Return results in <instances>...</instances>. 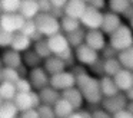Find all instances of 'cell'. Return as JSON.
<instances>
[{"label":"cell","instance_id":"55","mask_svg":"<svg viewBox=\"0 0 133 118\" xmlns=\"http://www.w3.org/2000/svg\"><path fill=\"white\" fill-rule=\"evenodd\" d=\"M83 2H86V3H89V2H90V0H83Z\"/></svg>","mask_w":133,"mask_h":118},{"label":"cell","instance_id":"35","mask_svg":"<svg viewBox=\"0 0 133 118\" xmlns=\"http://www.w3.org/2000/svg\"><path fill=\"white\" fill-rule=\"evenodd\" d=\"M3 13H16L20 9L22 0H0Z\"/></svg>","mask_w":133,"mask_h":118},{"label":"cell","instance_id":"16","mask_svg":"<svg viewBox=\"0 0 133 118\" xmlns=\"http://www.w3.org/2000/svg\"><path fill=\"white\" fill-rule=\"evenodd\" d=\"M113 78H115V82L120 92H126L133 85V71H130V69L122 68Z\"/></svg>","mask_w":133,"mask_h":118},{"label":"cell","instance_id":"7","mask_svg":"<svg viewBox=\"0 0 133 118\" xmlns=\"http://www.w3.org/2000/svg\"><path fill=\"white\" fill-rule=\"evenodd\" d=\"M13 101L17 105L19 111H26L29 108H37L42 104L39 92L33 91V89L30 92H17L16 97L13 98Z\"/></svg>","mask_w":133,"mask_h":118},{"label":"cell","instance_id":"14","mask_svg":"<svg viewBox=\"0 0 133 118\" xmlns=\"http://www.w3.org/2000/svg\"><path fill=\"white\" fill-rule=\"evenodd\" d=\"M120 25H122L120 14L115 13V12H110V10L106 12V13H103V23H102L100 29H102V32H103L104 35L109 36V35L113 33Z\"/></svg>","mask_w":133,"mask_h":118},{"label":"cell","instance_id":"11","mask_svg":"<svg viewBox=\"0 0 133 118\" xmlns=\"http://www.w3.org/2000/svg\"><path fill=\"white\" fill-rule=\"evenodd\" d=\"M24 20L26 19L19 12H16V13H2L0 14V25L3 26L6 30L12 32V33L20 32Z\"/></svg>","mask_w":133,"mask_h":118},{"label":"cell","instance_id":"17","mask_svg":"<svg viewBox=\"0 0 133 118\" xmlns=\"http://www.w3.org/2000/svg\"><path fill=\"white\" fill-rule=\"evenodd\" d=\"M66 66H67V62L63 60L62 58H59L57 55H50L49 58L44 59V63H43V68L49 72V75L59 74V72L64 71Z\"/></svg>","mask_w":133,"mask_h":118},{"label":"cell","instance_id":"43","mask_svg":"<svg viewBox=\"0 0 133 118\" xmlns=\"http://www.w3.org/2000/svg\"><path fill=\"white\" fill-rule=\"evenodd\" d=\"M90 71H92L96 76H102V75H103V59H99L95 65L90 66Z\"/></svg>","mask_w":133,"mask_h":118},{"label":"cell","instance_id":"12","mask_svg":"<svg viewBox=\"0 0 133 118\" xmlns=\"http://www.w3.org/2000/svg\"><path fill=\"white\" fill-rule=\"evenodd\" d=\"M27 78L30 79L32 82V86L39 91V89L44 88V86L49 85V81H50V75L43 66H36V68H32L27 74Z\"/></svg>","mask_w":133,"mask_h":118},{"label":"cell","instance_id":"9","mask_svg":"<svg viewBox=\"0 0 133 118\" xmlns=\"http://www.w3.org/2000/svg\"><path fill=\"white\" fill-rule=\"evenodd\" d=\"M126 105H127V98L124 95V92H117L116 95H112V97H103V99L100 102V106L106 109L110 115L126 108Z\"/></svg>","mask_w":133,"mask_h":118},{"label":"cell","instance_id":"23","mask_svg":"<svg viewBox=\"0 0 133 118\" xmlns=\"http://www.w3.org/2000/svg\"><path fill=\"white\" fill-rule=\"evenodd\" d=\"M32 42L33 40L30 39L29 36L23 35L22 32H16V33L13 35V40H12L10 48L16 49V50H19V52H24V50H27V49H30Z\"/></svg>","mask_w":133,"mask_h":118},{"label":"cell","instance_id":"53","mask_svg":"<svg viewBox=\"0 0 133 118\" xmlns=\"http://www.w3.org/2000/svg\"><path fill=\"white\" fill-rule=\"evenodd\" d=\"M2 102H3V98L0 97V105H2Z\"/></svg>","mask_w":133,"mask_h":118},{"label":"cell","instance_id":"20","mask_svg":"<svg viewBox=\"0 0 133 118\" xmlns=\"http://www.w3.org/2000/svg\"><path fill=\"white\" fill-rule=\"evenodd\" d=\"M53 108H55V117H57V118H70L73 111H75L73 105L63 97H60L56 101Z\"/></svg>","mask_w":133,"mask_h":118},{"label":"cell","instance_id":"48","mask_svg":"<svg viewBox=\"0 0 133 118\" xmlns=\"http://www.w3.org/2000/svg\"><path fill=\"white\" fill-rule=\"evenodd\" d=\"M124 95H126V98H127V101H133V85L130 86L129 89H127L126 92H124Z\"/></svg>","mask_w":133,"mask_h":118},{"label":"cell","instance_id":"50","mask_svg":"<svg viewBox=\"0 0 133 118\" xmlns=\"http://www.w3.org/2000/svg\"><path fill=\"white\" fill-rule=\"evenodd\" d=\"M129 26H130V27H132V30H133V16L130 17V19H129Z\"/></svg>","mask_w":133,"mask_h":118},{"label":"cell","instance_id":"45","mask_svg":"<svg viewBox=\"0 0 133 118\" xmlns=\"http://www.w3.org/2000/svg\"><path fill=\"white\" fill-rule=\"evenodd\" d=\"M87 4L95 9H99V10H103L104 7H107V0H90Z\"/></svg>","mask_w":133,"mask_h":118},{"label":"cell","instance_id":"21","mask_svg":"<svg viewBox=\"0 0 133 118\" xmlns=\"http://www.w3.org/2000/svg\"><path fill=\"white\" fill-rule=\"evenodd\" d=\"M99 81H100V89L103 97H112V95H116L117 92H120L115 82V78L110 76V75L103 74L102 76H99Z\"/></svg>","mask_w":133,"mask_h":118},{"label":"cell","instance_id":"19","mask_svg":"<svg viewBox=\"0 0 133 118\" xmlns=\"http://www.w3.org/2000/svg\"><path fill=\"white\" fill-rule=\"evenodd\" d=\"M19 13H20L24 19H35V17L40 13L39 2L37 0H22Z\"/></svg>","mask_w":133,"mask_h":118},{"label":"cell","instance_id":"28","mask_svg":"<svg viewBox=\"0 0 133 118\" xmlns=\"http://www.w3.org/2000/svg\"><path fill=\"white\" fill-rule=\"evenodd\" d=\"M42 62H43V59L36 53L35 49H27V50H24V53H23L24 66L32 69V68H36V66H40Z\"/></svg>","mask_w":133,"mask_h":118},{"label":"cell","instance_id":"1","mask_svg":"<svg viewBox=\"0 0 133 118\" xmlns=\"http://www.w3.org/2000/svg\"><path fill=\"white\" fill-rule=\"evenodd\" d=\"M76 86L83 94L84 102L93 106L100 105L102 99H103V94L100 89V81H99V78H96V75L89 74L86 69L76 72Z\"/></svg>","mask_w":133,"mask_h":118},{"label":"cell","instance_id":"10","mask_svg":"<svg viewBox=\"0 0 133 118\" xmlns=\"http://www.w3.org/2000/svg\"><path fill=\"white\" fill-rule=\"evenodd\" d=\"M84 43L100 53L103 50V48L107 45V39H106V35L102 32V29H86Z\"/></svg>","mask_w":133,"mask_h":118},{"label":"cell","instance_id":"29","mask_svg":"<svg viewBox=\"0 0 133 118\" xmlns=\"http://www.w3.org/2000/svg\"><path fill=\"white\" fill-rule=\"evenodd\" d=\"M17 94L16 89V83L9 82V81H2L0 82V97L3 98V101L7 99H13Z\"/></svg>","mask_w":133,"mask_h":118},{"label":"cell","instance_id":"41","mask_svg":"<svg viewBox=\"0 0 133 118\" xmlns=\"http://www.w3.org/2000/svg\"><path fill=\"white\" fill-rule=\"evenodd\" d=\"M92 117V112L89 109H83V108H77L73 111L72 118H90Z\"/></svg>","mask_w":133,"mask_h":118},{"label":"cell","instance_id":"8","mask_svg":"<svg viewBox=\"0 0 133 118\" xmlns=\"http://www.w3.org/2000/svg\"><path fill=\"white\" fill-rule=\"evenodd\" d=\"M80 23L84 29H100L103 23V12L87 4L86 12L80 17Z\"/></svg>","mask_w":133,"mask_h":118},{"label":"cell","instance_id":"39","mask_svg":"<svg viewBox=\"0 0 133 118\" xmlns=\"http://www.w3.org/2000/svg\"><path fill=\"white\" fill-rule=\"evenodd\" d=\"M100 55L103 56V59H107V58H115V56H117V50H116L115 48H112V46L107 43V45L103 48V50H102Z\"/></svg>","mask_w":133,"mask_h":118},{"label":"cell","instance_id":"36","mask_svg":"<svg viewBox=\"0 0 133 118\" xmlns=\"http://www.w3.org/2000/svg\"><path fill=\"white\" fill-rule=\"evenodd\" d=\"M13 35H15V33L6 30L3 26L0 25V48H9V46L12 45Z\"/></svg>","mask_w":133,"mask_h":118},{"label":"cell","instance_id":"25","mask_svg":"<svg viewBox=\"0 0 133 118\" xmlns=\"http://www.w3.org/2000/svg\"><path fill=\"white\" fill-rule=\"evenodd\" d=\"M60 27H62V32L64 35L70 33V32H75L77 29L82 27V23H80V19H75V17H70V16H63L60 17Z\"/></svg>","mask_w":133,"mask_h":118},{"label":"cell","instance_id":"34","mask_svg":"<svg viewBox=\"0 0 133 118\" xmlns=\"http://www.w3.org/2000/svg\"><path fill=\"white\" fill-rule=\"evenodd\" d=\"M2 76H3V81H9V82L16 83L22 75L19 72V69L10 68V66H3L2 68Z\"/></svg>","mask_w":133,"mask_h":118},{"label":"cell","instance_id":"49","mask_svg":"<svg viewBox=\"0 0 133 118\" xmlns=\"http://www.w3.org/2000/svg\"><path fill=\"white\" fill-rule=\"evenodd\" d=\"M126 109L132 114V117H133V101H127V105H126Z\"/></svg>","mask_w":133,"mask_h":118},{"label":"cell","instance_id":"51","mask_svg":"<svg viewBox=\"0 0 133 118\" xmlns=\"http://www.w3.org/2000/svg\"><path fill=\"white\" fill-rule=\"evenodd\" d=\"M3 81V76H2V68H0V82Z\"/></svg>","mask_w":133,"mask_h":118},{"label":"cell","instance_id":"27","mask_svg":"<svg viewBox=\"0 0 133 118\" xmlns=\"http://www.w3.org/2000/svg\"><path fill=\"white\" fill-rule=\"evenodd\" d=\"M123 68L120 63V60L117 59V56L115 58H107L103 59V74L104 75H110V76H115L120 69Z\"/></svg>","mask_w":133,"mask_h":118},{"label":"cell","instance_id":"40","mask_svg":"<svg viewBox=\"0 0 133 118\" xmlns=\"http://www.w3.org/2000/svg\"><path fill=\"white\" fill-rule=\"evenodd\" d=\"M39 2V7H40V12L43 13H52L53 10V4L50 0H37Z\"/></svg>","mask_w":133,"mask_h":118},{"label":"cell","instance_id":"38","mask_svg":"<svg viewBox=\"0 0 133 118\" xmlns=\"http://www.w3.org/2000/svg\"><path fill=\"white\" fill-rule=\"evenodd\" d=\"M16 89H17V92H30L33 89V86H32V82H30L29 78L20 76L19 81L16 82Z\"/></svg>","mask_w":133,"mask_h":118},{"label":"cell","instance_id":"42","mask_svg":"<svg viewBox=\"0 0 133 118\" xmlns=\"http://www.w3.org/2000/svg\"><path fill=\"white\" fill-rule=\"evenodd\" d=\"M19 115H20L22 118H40L37 108H29V109H26V111H22Z\"/></svg>","mask_w":133,"mask_h":118},{"label":"cell","instance_id":"30","mask_svg":"<svg viewBox=\"0 0 133 118\" xmlns=\"http://www.w3.org/2000/svg\"><path fill=\"white\" fill-rule=\"evenodd\" d=\"M117 59L120 60V63H122L123 68L133 71V46L117 52Z\"/></svg>","mask_w":133,"mask_h":118},{"label":"cell","instance_id":"6","mask_svg":"<svg viewBox=\"0 0 133 118\" xmlns=\"http://www.w3.org/2000/svg\"><path fill=\"white\" fill-rule=\"evenodd\" d=\"M49 85H52L55 89L60 92L67 88H72L76 85V74L73 71H66V69L59 74H53L50 75Z\"/></svg>","mask_w":133,"mask_h":118},{"label":"cell","instance_id":"56","mask_svg":"<svg viewBox=\"0 0 133 118\" xmlns=\"http://www.w3.org/2000/svg\"><path fill=\"white\" fill-rule=\"evenodd\" d=\"M130 2H132V4H133V0H130Z\"/></svg>","mask_w":133,"mask_h":118},{"label":"cell","instance_id":"24","mask_svg":"<svg viewBox=\"0 0 133 118\" xmlns=\"http://www.w3.org/2000/svg\"><path fill=\"white\" fill-rule=\"evenodd\" d=\"M20 114L17 105L15 104L13 99L3 101L0 105V118H15Z\"/></svg>","mask_w":133,"mask_h":118},{"label":"cell","instance_id":"32","mask_svg":"<svg viewBox=\"0 0 133 118\" xmlns=\"http://www.w3.org/2000/svg\"><path fill=\"white\" fill-rule=\"evenodd\" d=\"M66 36H67V40H69L70 46L75 49V48H77L79 45L84 43L86 29H84V27H80V29H77V30H75V32H70V33H67Z\"/></svg>","mask_w":133,"mask_h":118},{"label":"cell","instance_id":"31","mask_svg":"<svg viewBox=\"0 0 133 118\" xmlns=\"http://www.w3.org/2000/svg\"><path fill=\"white\" fill-rule=\"evenodd\" d=\"M33 49L36 50V53L39 55V56L42 58V59H46V58H49L52 53V50H50L49 48V43H47V39H43V37H40V39L35 40V45H33Z\"/></svg>","mask_w":133,"mask_h":118},{"label":"cell","instance_id":"44","mask_svg":"<svg viewBox=\"0 0 133 118\" xmlns=\"http://www.w3.org/2000/svg\"><path fill=\"white\" fill-rule=\"evenodd\" d=\"M92 117L93 118H109V117H112V115H110L104 108H96L92 111Z\"/></svg>","mask_w":133,"mask_h":118},{"label":"cell","instance_id":"52","mask_svg":"<svg viewBox=\"0 0 133 118\" xmlns=\"http://www.w3.org/2000/svg\"><path fill=\"white\" fill-rule=\"evenodd\" d=\"M0 68H3V62H2V58H0Z\"/></svg>","mask_w":133,"mask_h":118},{"label":"cell","instance_id":"22","mask_svg":"<svg viewBox=\"0 0 133 118\" xmlns=\"http://www.w3.org/2000/svg\"><path fill=\"white\" fill-rule=\"evenodd\" d=\"M39 95H40V101L43 104H49V105H55V102L62 97V92L55 89L52 85H47L44 88L39 89Z\"/></svg>","mask_w":133,"mask_h":118},{"label":"cell","instance_id":"47","mask_svg":"<svg viewBox=\"0 0 133 118\" xmlns=\"http://www.w3.org/2000/svg\"><path fill=\"white\" fill-rule=\"evenodd\" d=\"M53 4V9H63L66 6L67 0H50Z\"/></svg>","mask_w":133,"mask_h":118},{"label":"cell","instance_id":"33","mask_svg":"<svg viewBox=\"0 0 133 118\" xmlns=\"http://www.w3.org/2000/svg\"><path fill=\"white\" fill-rule=\"evenodd\" d=\"M130 4H132L130 0H107V7H109V10L115 12L117 14H123Z\"/></svg>","mask_w":133,"mask_h":118},{"label":"cell","instance_id":"5","mask_svg":"<svg viewBox=\"0 0 133 118\" xmlns=\"http://www.w3.org/2000/svg\"><path fill=\"white\" fill-rule=\"evenodd\" d=\"M75 59L80 65L90 68L100 59V53L97 50H95L93 48H90L89 45H86V43H82L77 48H75Z\"/></svg>","mask_w":133,"mask_h":118},{"label":"cell","instance_id":"26","mask_svg":"<svg viewBox=\"0 0 133 118\" xmlns=\"http://www.w3.org/2000/svg\"><path fill=\"white\" fill-rule=\"evenodd\" d=\"M20 32L23 35H26V36H29L32 40H37V39H40V37H43L40 33H39L35 19H26V20H24L23 26H22V29H20Z\"/></svg>","mask_w":133,"mask_h":118},{"label":"cell","instance_id":"15","mask_svg":"<svg viewBox=\"0 0 133 118\" xmlns=\"http://www.w3.org/2000/svg\"><path fill=\"white\" fill-rule=\"evenodd\" d=\"M87 9V3L83 0H67L66 6L63 7V12L66 16L75 17V19H80L83 13Z\"/></svg>","mask_w":133,"mask_h":118},{"label":"cell","instance_id":"4","mask_svg":"<svg viewBox=\"0 0 133 118\" xmlns=\"http://www.w3.org/2000/svg\"><path fill=\"white\" fill-rule=\"evenodd\" d=\"M35 22H36V26H37L39 33L44 37H49L52 35L62 32L60 19L56 17L53 13H43V12H40L35 17Z\"/></svg>","mask_w":133,"mask_h":118},{"label":"cell","instance_id":"37","mask_svg":"<svg viewBox=\"0 0 133 118\" xmlns=\"http://www.w3.org/2000/svg\"><path fill=\"white\" fill-rule=\"evenodd\" d=\"M37 111H39L40 118H53L55 117V108H53V105H49V104L42 102L37 106Z\"/></svg>","mask_w":133,"mask_h":118},{"label":"cell","instance_id":"13","mask_svg":"<svg viewBox=\"0 0 133 118\" xmlns=\"http://www.w3.org/2000/svg\"><path fill=\"white\" fill-rule=\"evenodd\" d=\"M2 62H3V66H10V68H20L23 65V55L22 52L16 50L13 48H6L2 53Z\"/></svg>","mask_w":133,"mask_h":118},{"label":"cell","instance_id":"54","mask_svg":"<svg viewBox=\"0 0 133 118\" xmlns=\"http://www.w3.org/2000/svg\"><path fill=\"white\" fill-rule=\"evenodd\" d=\"M3 13V12H2V3H0V14Z\"/></svg>","mask_w":133,"mask_h":118},{"label":"cell","instance_id":"46","mask_svg":"<svg viewBox=\"0 0 133 118\" xmlns=\"http://www.w3.org/2000/svg\"><path fill=\"white\" fill-rule=\"evenodd\" d=\"M112 117H113V118H133V117H132V114H130V112L127 111L126 108H123V109H120V111L115 112V114H113Z\"/></svg>","mask_w":133,"mask_h":118},{"label":"cell","instance_id":"2","mask_svg":"<svg viewBox=\"0 0 133 118\" xmlns=\"http://www.w3.org/2000/svg\"><path fill=\"white\" fill-rule=\"evenodd\" d=\"M47 43H49V48L52 50L53 55H57L59 58H62L63 60H66L67 63H70L75 59V49L70 46L67 36L63 32H59L56 35L46 37ZM76 60V59H75Z\"/></svg>","mask_w":133,"mask_h":118},{"label":"cell","instance_id":"18","mask_svg":"<svg viewBox=\"0 0 133 118\" xmlns=\"http://www.w3.org/2000/svg\"><path fill=\"white\" fill-rule=\"evenodd\" d=\"M62 97L66 98L70 104L73 105V108L77 109V108H82L83 106V102H84V98H83V94L80 92V89L77 86H72V88H67L64 91H62Z\"/></svg>","mask_w":133,"mask_h":118},{"label":"cell","instance_id":"3","mask_svg":"<svg viewBox=\"0 0 133 118\" xmlns=\"http://www.w3.org/2000/svg\"><path fill=\"white\" fill-rule=\"evenodd\" d=\"M107 43H109L112 48H115L117 52L133 46V30H132V27H130L129 25H123V23H122L113 33L109 35Z\"/></svg>","mask_w":133,"mask_h":118}]
</instances>
